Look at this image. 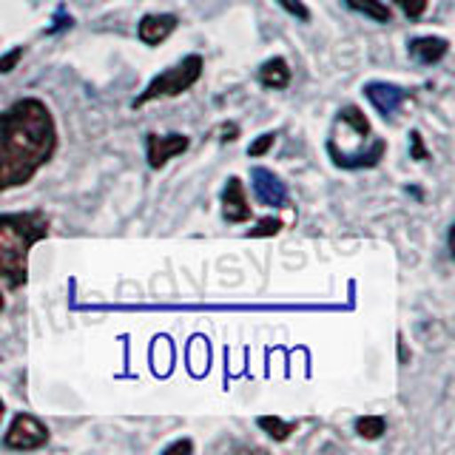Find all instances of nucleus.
Segmentation results:
<instances>
[{
  "label": "nucleus",
  "mask_w": 455,
  "mask_h": 455,
  "mask_svg": "<svg viewBox=\"0 0 455 455\" xmlns=\"http://www.w3.org/2000/svg\"><path fill=\"white\" fill-rule=\"evenodd\" d=\"M276 4L288 12V14H293L296 20H302V23H307L310 20V9L302 4V0H276Z\"/></svg>",
  "instance_id": "nucleus-17"
},
{
  "label": "nucleus",
  "mask_w": 455,
  "mask_h": 455,
  "mask_svg": "<svg viewBox=\"0 0 455 455\" xmlns=\"http://www.w3.org/2000/svg\"><path fill=\"white\" fill-rule=\"evenodd\" d=\"M71 26H75V18H71V14H66V12H57V14H54V23L46 28V35L66 32V28H71Z\"/></svg>",
  "instance_id": "nucleus-21"
},
{
  "label": "nucleus",
  "mask_w": 455,
  "mask_h": 455,
  "mask_svg": "<svg viewBox=\"0 0 455 455\" xmlns=\"http://www.w3.org/2000/svg\"><path fill=\"white\" fill-rule=\"evenodd\" d=\"M222 134H225L222 140H236V134H239V128H236L234 123H231V125H222Z\"/></svg>",
  "instance_id": "nucleus-23"
},
{
  "label": "nucleus",
  "mask_w": 455,
  "mask_h": 455,
  "mask_svg": "<svg viewBox=\"0 0 455 455\" xmlns=\"http://www.w3.org/2000/svg\"><path fill=\"white\" fill-rule=\"evenodd\" d=\"M165 455H174V452H194V441H188V438H180V441H174V444H168L165 450H163Z\"/></svg>",
  "instance_id": "nucleus-22"
},
{
  "label": "nucleus",
  "mask_w": 455,
  "mask_h": 455,
  "mask_svg": "<svg viewBox=\"0 0 455 455\" xmlns=\"http://www.w3.org/2000/svg\"><path fill=\"white\" fill-rule=\"evenodd\" d=\"M46 444H49V427L43 424L40 419L28 416V412H18V416L12 419L6 435H4V447L6 450L28 452V450H40Z\"/></svg>",
  "instance_id": "nucleus-4"
},
{
  "label": "nucleus",
  "mask_w": 455,
  "mask_h": 455,
  "mask_svg": "<svg viewBox=\"0 0 455 455\" xmlns=\"http://www.w3.org/2000/svg\"><path fill=\"white\" fill-rule=\"evenodd\" d=\"M4 416H6V404H4V398H0V421H4Z\"/></svg>",
  "instance_id": "nucleus-24"
},
{
  "label": "nucleus",
  "mask_w": 455,
  "mask_h": 455,
  "mask_svg": "<svg viewBox=\"0 0 455 455\" xmlns=\"http://www.w3.org/2000/svg\"><path fill=\"white\" fill-rule=\"evenodd\" d=\"M364 94L367 100L373 103V108L379 114H384V117H390V114H395L398 108H402V103L407 100V92L402 89V85H395V83H367L364 85Z\"/></svg>",
  "instance_id": "nucleus-8"
},
{
  "label": "nucleus",
  "mask_w": 455,
  "mask_h": 455,
  "mask_svg": "<svg viewBox=\"0 0 455 455\" xmlns=\"http://www.w3.org/2000/svg\"><path fill=\"white\" fill-rule=\"evenodd\" d=\"M20 60H23V46H14L9 54L0 57V75H9L12 68H18Z\"/></svg>",
  "instance_id": "nucleus-20"
},
{
  "label": "nucleus",
  "mask_w": 455,
  "mask_h": 455,
  "mask_svg": "<svg viewBox=\"0 0 455 455\" xmlns=\"http://www.w3.org/2000/svg\"><path fill=\"white\" fill-rule=\"evenodd\" d=\"M57 151V123L37 97H23L0 111V194L32 182Z\"/></svg>",
  "instance_id": "nucleus-1"
},
{
  "label": "nucleus",
  "mask_w": 455,
  "mask_h": 455,
  "mask_svg": "<svg viewBox=\"0 0 455 455\" xmlns=\"http://www.w3.org/2000/svg\"><path fill=\"white\" fill-rule=\"evenodd\" d=\"M251 185L256 199L267 208H284V203H288V188H284V182L270 168L256 165L251 171Z\"/></svg>",
  "instance_id": "nucleus-6"
},
{
  "label": "nucleus",
  "mask_w": 455,
  "mask_h": 455,
  "mask_svg": "<svg viewBox=\"0 0 455 455\" xmlns=\"http://www.w3.org/2000/svg\"><path fill=\"white\" fill-rule=\"evenodd\" d=\"M410 156H412V160H419V163L430 160V151H427V146H424L421 132H410Z\"/></svg>",
  "instance_id": "nucleus-18"
},
{
  "label": "nucleus",
  "mask_w": 455,
  "mask_h": 455,
  "mask_svg": "<svg viewBox=\"0 0 455 455\" xmlns=\"http://www.w3.org/2000/svg\"><path fill=\"white\" fill-rule=\"evenodd\" d=\"M49 236V217L43 211L0 213V282L23 288L28 279V253Z\"/></svg>",
  "instance_id": "nucleus-2"
},
{
  "label": "nucleus",
  "mask_w": 455,
  "mask_h": 455,
  "mask_svg": "<svg viewBox=\"0 0 455 455\" xmlns=\"http://www.w3.org/2000/svg\"><path fill=\"white\" fill-rule=\"evenodd\" d=\"M191 140L185 134H146V156L151 168H163L168 160L185 154Z\"/></svg>",
  "instance_id": "nucleus-5"
},
{
  "label": "nucleus",
  "mask_w": 455,
  "mask_h": 455,
  "mask_svg": "<svg viewBox=\"0 0 455 455\" xmlns=\"http://www.w3.org/2000/svg\"><path fill=\"white\" fill-rule=\"evenodd\" d=\"M259 83L265 85V89H274V92L288 89V85H291L288 60H284V57H270V60H265L262 68H259Z\"/></svg>",
  "instance_id": "nucleus-11"
},
{
  "label": "nucleus",
  "mask_w": 455,
  "mask_h": 455,
  "mask_svg": "<svg viewBox=\"0 0 455 455\" xmlns=\"http://www.w3.org/2000/svg\"><path fill=\"white\" fill-rule=\"evenodd\" d=\"M203 57L199 54H188V57H182V60L177 66H171L165 68L163 75H156L148 85H146V92H142L137 100H134V108H142V106H148L154 103V100H163V97H180L182 92H188L194 89V85L199 83V77H203Z\"/></svg>",
  "instance_id": "nucleus-3"
},
{
  "label": "nucleus",
  "mask_w": 455,
  "mask_h": 455,
  "mask_svg": "<svg viewBox=\"0 0 455 455\" xmlns=\"http://www.w3.org/2000/svg\"><path fill=\"white\" fill-rule=\"evenodd\" d=\"M279 231H282V220H276V217H265V220L256 222V228H251L248 236H251V239H259V236H276Z\"/></svg>",
  "instance_id": "nucleus-15"
},
{
  "label": "nucleus",
  "mask_w": 455,
  "mask_h": 455,
  "mask_svg": "<svg viewBox=\"0 0 455 455\" xmlns=\"http://www.w3.org/2000/svg\"><path fill=\"white\" fill-rule=\"evenodd\" d=\"M407 49H410V57L412 60H419L421 66H435L441 63L447 57L450 52V40L447 37H433V35H427V37H412L407 43Z\"/></svg>",
  "instance_id": "nucleus-10"
},
{
  "label": "nucleus",
  "mask_w": 455,
  "mask_h": 455,
  "mask_svg": "<svg viewBox=\"0 0 455 455\" xmlns=\"http://www.w3.org/2000/svg\"><path fill=\"white\" fill-rule=\"evenodd\" d=\"M177 14H146L137 26V35L146 46H160L163 40H168L171 35L177 32Z\"/></svg>",
  "instance_id": "nucleus-9"
},
{
  "label": "nucleus",
  "mask_w": 455,
  "mask_h": 455,
  "mask_svg": "<svg viewBox=\"0 0 455 455\" xmlns=\"http://www.w3.org/2000/svg\"><path fill=\"white\" fill-rule=\"evenodd\" d=\"M0 310H4V293H0Z\"/></svg>",
  "instance_id": "nucleus-25"
},
{
  "label": "nucleus",
  "mask_w": 455,
  "mask_h": 455,
  "mask_svg": "<svg viewBox=\"0 0 455 455\" xmlns=\"http://www.w3.org/2000/svg\"><path fill=\"white\" fill-rule=\"evenodd\" d=\"M384 430H387V421H384L381 416H362V419H355V433H359L362 438H367V441L381 438Z\"/></svg>",
  "instance_id": "nucleus-14"
},
{
  "label": "nucleus",
  "mask_w": 455,
  "mask_h": 455,
  "mask_svg": "<svg viewBox=\"0 0 455 455\" xmlns=\"http://www.w3.org/2000/svg\"><path fill=\"white\" fill-rule=\"evenodd\" d=\"M222 217L234 225L251 220V203H248L245 185H242L239 177H231L222 188Z\"/></svg>",
  "instance_id": "nucleus-7"
},
{
  "label": "nucleus",
  "mask_w": 455,
  "mask_h": 455,
  "mask_svg": "<svg viewBox=\"0 0 455 455\" xmlns=\"http://www.w3.org/2000/svg\"><path fill=\"white\" fill-rule=\"evenodd\" d=\"M345 4L353 12H359V14H364V18L376 20V23H390L393 20V12H390L387 4H384V0H345Z\"/></svg>",
  "instance_id": "nucleus-12"
},
{
  "label": "nucleus",
  "mask_w": 455,
  "mask_h": 455,
  "mask_svg": "<svg viewBox=\"0 0 455 455\" xmlns=\"http://www.w3.org/2000/svg\"><path fill=\"white\" fill-rule=\"evenodd\" d=\"M274 142H276V134H262V137H256L253 142H251V148H248V156H265L270 148H274Z\"/></svg>",
  "instance_id": "nucleus-19"
},
{
  "label": "nucleus",
  "mask_w": 455,
  "mask_h": 455,
  "mask_svg": "<svg viewBox=\"0 0 455 455\" xmlns=\"http://www.w3.org/2000/svg\"><path fill=\"white\" fill-rule=\"evenodd\" d=\"M393 4L402 9L410 20H419L421 14L427 12V4H430V0H393Z\"/></svg>",
  "instance_id": "nucleus-16"
},
{
  "label": "nucleus",
  "mask_w": 455,
  "mask_h": 455,
  "mask_svg": "<svg viewBox=\"0 0 455 455\" xmlns=\"http://www.w3.org/2000/svg\"><path fill=\"white\" fill-rule=\"evenodd\" d=\"M256 424H259V430L267 433L274 441H288L291 433H296V424L284 421L279 416H259V419H256Z\"/></svg>",
  "instance_id": "nucleus-13"
}]
</instances>
